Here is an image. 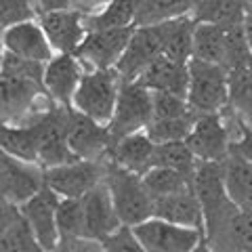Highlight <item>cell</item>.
I'll return each instance as SVG.
<instances>
[{
  "instance_id": "obj_1",
  "label": "cell",
  "mask_w": 252,
  "mask_h": 252,
  "mask_svg": "<svg viewBox=\"0 0 252 252\" xmlns=\"http://www.w3.org/2000/svg\"><path fill=\"white\" fill-rule=\"evenodd\" d=\"M57 105L42 80L0 72V116L2 124H32Z\"/></svg>"
},
{
  "instance_id": "obj_2",
  "label": "cell",
  "mask_w": 252,
  "mask_h": 252,
  "mask_svg": "<svg viewBox=\"0 0 252 252\" xmlns=\"http://www.w3.org/2000/svg\"><path fill=\"white\" fill-rule=\"evenodd\" d=\"M240 128V120L227 105L223 112L200 114L185 141L198 162H225L231 156V145L238 139Z\"/></svg>"
},
{
  "instance_id": "obj_3",
  "label": "cell",
  "mask_w": 252,
  "mask_h": 252,
  "mask_svg": "<svg viewBox=\"0 0 252 252\" xmlns=\"http://www.w3.org/2000/svg\"><path fill=\"white\" fill-rule=\"evenodd\" d=\"M105 185L109 189V193H112L114 206L118 210L122 225L135 227L154 217L156 200L149 193L143 175H137V172H130L109 162Z\"/></svg>"
},
{
  "instance_id": "obj_4",
  "label": "cell",
  "mask_w": 252,
  "mask_h": 252,
  "mask_svg": "<svg viewBox=\"0 0 252 252\" xmlns=\"http://www.w3.org/2000/svg\"><path fill=\"white\" fill-rule=\"evenodd\" d=\"M122 82L124 80L116 67L91 69V72L84 74L80 86H78L72 107L78 109L80 114L93 118V120L109 126L116 112Z\"/></svg>"
},
{
  "instance_id": "obj_5",
  "label": "cell",
  "mask_w": 252,
  "mask_h": 252,
  "mask_svg": "<svg viewBox=\"0 0 252 252\" xmlns=\"http://www.w3.org/2000/svg\"><path fill=\"white\" fill-rule=\"evenodd\" d=\"M187 101L195 114H217L229 105V72L219 63L189 61Z\"/></svg>"
},
{
  "instance_id": "obj_6",
  "label": "cell",
  "mask_w": 252,
  "mask_h": 252,
  "mask_svg": "<svg viewBox=\"0 0 252 252\" xmlns=\"http://www.w3.org/2000/svg\"><path fill=\"white\" fill-rule=\"evenodd\" d=\"M154 120V91L141 82H122L114 118L109 122V132L114 141L145 130Z\"/></svg>"
},
{
  "instance_id": "obj_7",
  "label": "cell",
  "mask_w": 252,
  "mask_h": 252,
  "mask_svg": "<svg viewBox=\"0 0 252 252\" xmlns=\"http://www.w3.org/2000/svg\"><path fill=\"white\" fill-rule=\"evenodd\" d=\"M46 168L38 162H28L11 154H0V193L2 202L23 206L30 198L46 187Z\"/></svg>"
},
{
  "instance_id": "obj_8",
  "label": "cell",
  "mask_w": 252,
  "mask_h": 252,
  "mask_svg": "<svg viewBox=\"0 0 252 252\" xmlns=\"http://www.w3.org/2000/svg\"><path fill=\"white\" fill-rule=\"evenodd\" d=\"M107 158L105 160H74L67 164L46 168V187H51L59 198H82L105 181L107 175Z\"/></svg>"
},
{
  "instance_id": "obj_9",
  "label": "cell",
  "mask_w": 252,
  "mask_h": 252,
  "mask_svg": "<svg viewBox=\"0 0 252 252\" xmlns=\"http://www.w3.org/2000/svg\"><path fill=\"white\" fill-rule=\"evenodd\" d=\"M69 116H72V107L55 105L49 114H44L34 122L38 128V141H40L38 162L44 168H53V166H59V164L78 160L67 141Z\"/></svg>"
},
{
  "instance_id": "obj_10",
  "label": "cell",
  "mask_w": 252,
  "mask_h": 252,
  "mask_svg": "<svg viewBox=\"0 0 252 252\" xmlns=\"http://www.w3.org/2000/svg\"><path fill=\"white\" fill-rule=\"evenodd\" d=\"M132 231L147 252H191L204 233L191 227H183L160 217H152L132 227Z\"/></svg>"
},
{
  "instance_id": "obj_11",
  "label": "cell",
  "mask_w": 252,
  "mask_h": 252,
  "mask_svg": "<svg viewBox=\"0 0 252 252\" xmlns=\"http://www.w3.org/2000/svg\"><path fill=\"white\" fill-rule=\"evenodd\" d=\"M135 28L91 30L82 44L78 46L76 57L82 61L86 72H91V69H112L122 59Z\"/></svg>"
},
{
  "instance_id": "obj_12",
  "label": "cell",
  "mask_w": 252,
  "mask_h": 252,
  "mask_svg": "<svg viewBox=\"0 0 252 252\" xmlns=\"http://www.w3.org/2000/svg\"><path fill=\"white\" fill-rule=\"evenodd\" d=\"M67 141L74 156L80 158V160H105L109 149L114 145L109 126L80 114L74 107H72V116H69Z\"/></svg>"
},
{
  "instance_id": "obj_13",
  "label": "cell",
  "mask_w": 252,
  "mask_h": 252,
  "mask_svg": "<svg viewBox=\"0 0 252 252\" xmlns=\"http://www.w3.org/2000/svg\"><path fill=\"white\" fill-rule=\"evenodd\" d=\"M2 51H9L21 59L42 63V65H46L57 55L38 19L2 28Z\"/></svg>"
},
{
  "instance_id": "obj_14",
  "label": "cell",
  "mask_w": 252,
  "mask_h": 252,
  "mask_svg": "<svg viewBox=\"0 0 252 252\" xmlns=\"http://www.w3.org/2000/svg\"><path fill=\"white\" fill-rule=\"evenodd\" d=\"M59 202H61L59 195L51 187H44L40 193H36L23 206H19L23 219L28 220V225L32 227V231H34V235L46 252H53L61 242L59 223H57Z\"/></svg>"
},
{
  "instance_id": "obj_15",
  "label": "cell",
  "mask_w": 252,
  "mask_h": 252,
  "mask_svg": "<svg viewBox=\"0 0 252 252\" xmlns=\"http://www.w3.org/2000/svg\"><path fill=\"white\" fill-rule=\"evenodd\" d=\"M84 74L86 67L74 53H57L44 65L42 84L57 105L72 107L74 94L80 86Z\"/></svg>"
},
{
  "instance_id": "obj_16",
  "label": "cell",
  "mask_w": 252,
  "mask_h": 252,
  "mask_svg": "<svg viewBox=\"0 0 252 252\" xmlns=\"http://www.w3.org/2000/svg\"><path fill=\"white\" fill-rule=\"evenodd\" d=\"M162 53V40L158 34L156 26H137L132 32L128 46L122 55V59L118 61V74L122 76L124 82L139 80V76L152 65V63L160 57Z\"/></svg>"
},
{
  "instance_id": "obj_17",
  "label": "cell",
  "mask_w": 252,
  "mask_h": 252,
  "mask_svg": "<svg viewBox=\"0 0 252 252\" xmlns=\"http://www.w3.org/2000/svg\"><path fill=\"white\" fill-rule=\"evenodd\" d=\"M82 208H84V238L105 242L109 235L116 233L122 227V220L118 217V210L114 206L112 193L103 183H99L91 189L86 195H82Z\"/></svg>"
},
{
  "instance_id": "obj_18",
  "label": "cell",
  "mask_w": 252,
  "mask_h": 252,
  "mask_svg": "<svg viewBox=\"0 0 252 252\" xmlns=\"http://www.w3.org/2000/svg\"><path fill=\"white\" fill-rule=\"evenodd\" d=\"M38 21L44 28L55 53L76 55L78 46L82 44L86 34H89V30H86V15H82L76 9L40 13L38 15Z\"/></svg>"
},
{
  "instance_id": "obj_19",
  "label": "cell",
  "mask_w": 252,
  "mask_h": 252,
  "mask_svg": "<svg viewBox=\"0 0 252 252\" xmlns=\"http://www.w3.org/2000/svg\"><path fill=\"white\" fill-rule=\"evenodd\" d=\"M156 147L158 143L145 130L126 135L114 141L107 154V162L130 172H137V175H145L147 170L156 166Z\"/></svg>"
},
{
  "instance_id": "obj_20",
  "label": "cell",
  "mask_w": 252,
  "mask_h": 252,
  "mask_svg": "<svg viewBox=\"0 0 252 252\" xmlns=\"http://www.w3.org/2000/svg\"><path fill=\"white\" fill-rule=\"evenodd\" d=\"M154 217H160L183 227H191V229L204 233V210L193 185L181 189L177 193L158 198L154 204Z\"/></svg>"
},
{
  "instance_id": "obj_21",
  "label": "cell",
  "mask_w": 252,
  "mask_h": 252,
  "mask_svg": "<svg viewBox=\"0 0 252 252\" xmlns=\"http://www.w3.org/2000/svg\"><path fill=\"white\" fill-rule=\"evenodd\" d=\"M0 252H46L23 219L21 208L2 202L0 212Z\"/></svg>"
},
{
  "instance_id": "obj_22",
  "label": "cell",
  "mask_w": 252,
  "mask_h": 252,
  "mask_svg": "<svg viewBox=\"0 0 252 252\" xmlns=\"http://www.w3.org/2000/svg\"><path fill=\"white\" fill-rule=\"evenodd\" d=\"M149 91H162V93H175L181 97H187V86H189V63H181L160 55L152 65H149L139 80Z\"/></svg>"
},
{
  "instance_id": "obj_23",
  "label": "cell",
  "mask_w": 252,
  "mask_h": 252,
  "mask_svg": "<svg viewBox=\"0 0 252 252\" xmlns=\"http://www.w3.org/2000/svg\"><path fill=\"white\" fill-rule=\"evenodd\" d=\"M195 26H198V21L193 19V15H183V17L177 19L156 23L158 34H160L162 40V53L181 63L191 61Z\"/></svg>"
},
{
  "instance_id": "obj_24",
  "label": "cell",
  "mask_w": 252,
  "mask_h": 252,
  "mask_svg": "<svg viewBox=\"0 0 252 252\" xmlns=\"http://www.w3.org/2000/svg\"><path fill=\"white\" fill-rule=\"evenodd\" d=\"M223 170L229 200L240 210H252V162L231 154L223 162Z\"/></svg>"
},
{
  "instance_id": "obj_25",
  "label": "cell",
  "mask_w": 252,
  "mask_h": 252,
  "mask_svg": "<svg viewBox=\"0 0 252 252\" xmlns=\"http://www.w3.org/2000/svg\"><path fill=\"white\" fill-rule=\"evenodd\" d=\"M0 149L4 154L21 158V160L38 162L40 141H38L36 124H2V128H0Z\"/></svg>"
},
{
  "instance_id": "obj_26",
  "label": "cell",
  "mask_w": 252,
  "mask_h": 252,
  "mask_svg": "<svg viewBox=\"0 0 252 252\" xmlns=\"http://www.w3.org/2000/svg\"><path fill=\"white\" fill-rule=\"evenodd\" d=\"M250 0H195L193 19L220 28L242 26Z\"/></svg>"
},
{
  "instance_id": "obj_27",
  "label": "cell",
  "mask_w": 252,
  "mask_h": 252,
  "mask_svg": "<svg viewBox=\"0 0 252 252\" xmlns=\"http://www.w3.org/2000/svg\"><path fill=\"white\" fill-rule=\"evenodd\" d=\"M191 59L219 63V65L225 67V59H227V28L198 21V26H195V34H193Z\"/></svg>"
},
{
  "instance_id": "obj_28",
  "label": "cell",
  "mask_w": 252,
  "mask_h": 252,
  "mask_svg": "<svg viewBox=\"0 0 252 252\" xmlns=\"http://www.w3.org/2000/svg\"><path fill=\"white\" fill-rule=\"evenodd\" d=\"M139 0H112L103 11L86 17V30H122L135 28Z\"/></svg>"
},
{
  "instance_id": "obj_29",
  "label": "cell",
  "mask_w": 252,
  "mask_h": 252,
  "mask_svg": "<svg viewBox=\"0 0 252 252\" xmlns=\"http://www.w3.org/2000/svg\"><path fill=\"white\" fill-rule=\"evenodd\" d=\"M229 109L244 128L252 130V67L229 74Z\"/></svg>"
},
{
  "instance_id": "obj_30",
  "label": "cell",
  "mask_w": 252,
  "mask_h": 252,
  "mask_svg": "<svg viewBox=\"0 0 252 252\" xmlns=\"http://www.w3.org/2000/svg\"><path fill=\"white\" fill-rule=\"evenodd\" d=\"M215 246L219 252H252V210H235Z\"/></svg>"
},
{
  "instance_id": "obj_31",
  "label": "cell",
  "mask_w": 252,
  "mask_h": 252,
  "mask_svg": "<svg viewBox=\"0 0 252 252\" xmlns=\"http://www.w3.org/2000/svg\"><path fill=\"white\" fill-rule=\"evenodd\" d=\"M195 0H139L137 26H156V23L191 15Z\"/></svg>"
},
{
  "instance_id": "obj_32",
  "label": "cell",
  "mask_w": 252,
  "mask_h": 252,
  "mask_svg": "<svg viewBox=\"0 0 252 252\" xmlns=\"http://www.w3.org/2000/svg\"><path fill=\"white\" fill-rule=\"evenodd\" d=\"M156 166L175 168L183 175L193 177L198 168V158L193 156L187 141H168V143H158L156 147Z\"/></svg>"
},
{
  "instance_id": "obj_33",
  "label": "cell",
  "mask_w": 252,
  "mask_h": 252,
  "mask_svg": "<svg viewBox=\"0 0 252 252\" xmlns=\"http://www.w3.org/2000/svg\"><path fill=\"white\" fill-rule=\"evenodd\" d=\"M143 181L154 200L177 193L181 189H187L193 185V177L183 175V172H179L175 168H166V166H154L152 170H147L143 175Z\"/></svg>"
},
{
  "instance_id": "obj_34",
  "label": "cell",
  "mask_w": 252,
  "mask_h": 252,
  "mask_svg": "<svg viewBox=\"0 0 252 252\" xmlns=\"http://www.w3.org/2000/svg\"><path fill=\"white\" fill-rule=\"evenodd\" d=\"M198 116H187V118H168L160 120L154 118L152 124L145 128V132L152 137L156 143H168V141H185L189 132L193 128V122Z\"/></svg>"
},
{
  "instance_id": "obj_35",
  "label": "cell",
  "mask_w": 252,
  "mask_h": 252,
  "mask_svg": "<svg viewBox=\"0 0 252 252\" xmlns=\"http://www.w3.org/2000/svg\"><path fill=\"white\" fill-rule=\"evenodd\" d=\"M61 238H84V208L82 198H61L57 210Z\"/></svg>"
},
{
  "instance_id": "obj_36",
  "label": "cell",
  "mask_w": 252,
  "mask_h": 252,
  "mask_svg": "<svg viewBox=\"0 0 252 252\" xmlns=\"http://www.w3.org/2000/svg\"><path fill=\"white\" fill-rule=\"evenodd\" d=\"M187 116H198L189 105L187 97H181V94L175 93L154 91V118L168 120V118H187Z\"/></svg>"
},
{
  "instance_id": "obj_37",
  "label": "cell",
  "mask_w": 252,
  "mask_h": 252,
  "mask_svg": "<svg viewBox=\"0 0 252 252\" xmlns=\"http://www.w3.org/2000/svg\"><path fill=\"white\" fill-rule=\"evenodd\" d=\"M38 15H40V11H38L36 0H0V23H2V28L38 19Z\"/></svg>"
},
{
  "instance_id": "obj_38",
  "label": "cell",
  "mask_w": 252,
  "mask_h": 252,
  "mask_svg": "<svg viewBox=\"0 0 252 252\" xmlns=\"http://www.w3.org/2000/svg\"><path fill=\"white\" fill-rule=\"evenodd\" d=\"M103 252H147L143 248V244L139 242V238L132 231V227L122 225L116 233H112L103 242Z\"/></svg>"
},
{
  "instance_id": "obj_39",
  "label": "cell",
  "mask_w": 252,
  "mask_h": 252,
  "mask_svg": "<svg viewBox=\"0 0 252 252\" xmlns=\"http://www.w3.org/2000/svg\"><path fill=\"white\" fill-rule=\"evenodd\" d=\"M53 252H103V242L91 238H61Z\"/></svg>"
},
{
  "instance_id": "obj_40",
  "label": "cell",
  "mask_w": 252,
  "mask_h": 252,
  "mask_svg": "<svg viewBox=\"0 0 252 252\" xmlns=\"http://www.w3.org/2000/svg\"><path fill=\"white\" fill-rule=\"evenodd\" d=\"M231 154L252 162V130H248V128H244L242 126L238 139H235L233 145H231Z\"/></svg>"
},
{
  "instance_id": "obj_41",
  "label": "cell",
  "mask_w": 252,
  "mask_h": 252,
  "mask_svg": "<svg viewBox=\"0 0 252 252\" xmlns=\"http://www.w3.org/2000/svg\"><path fill=\"white\" fill-rule=\"evenodd\" d=\"M109 2L112 0H72V6L76 11H80L82 15H86V17H91V15L103 11Z\"/></svg>"
},
{
  "instance_id": "obj_42",
  "label": "cell",
  "mask_w": 252,
  "mask_h": 252,
  "mask_svg": "<svg viewBox=\"0 0 252 252\" xmlns=\"http://www.w3.org/2000/svg\"><path fill=\"white\" fill-rule=\"evenodd\" d=\"M38 11L51 13V11H63V9H74L72 0H36Z\"/></svg>"
},
{
  "instance_id": "obj_43",
  "label": "cell",
  "mask_w": 252,
  "mask_h": 252,
  "mask_svg": "<svg viewBox=\"0 0 252 252\" xmlns=\"http://www.w3.org/2000/svg\"><path fill=\"white\" fill-rule=\"evenodd\" d=\"M244 34H246V40H248V46H250V51H252V0L248 2L246 6V15H244Z\"/></svg>"
},
{
  "instance_id": "obj_44",
  "label": "cell",
  "mask_w": 252,
  "mask_h": 252,
  "mask_svg": "<svg viewBox=\"0 0 252 252\" xmlns=\"http://www.w3.org/2000/svg\"><path fill=\"white\" fill-rule=\"evenodd\" d=\"M191 252H219V250H217L215 246H210V244H208L206 240L202 238V240L198 242V246H195V248H193Z\"/></svg>"
}]
</instances>
